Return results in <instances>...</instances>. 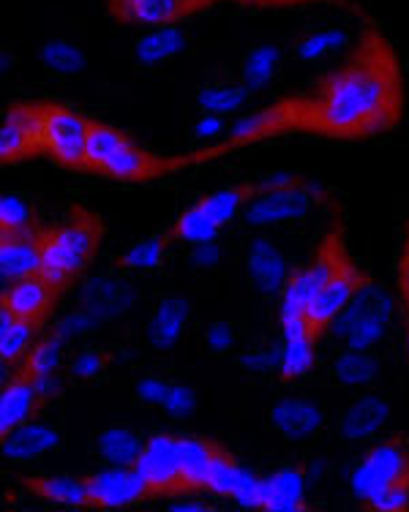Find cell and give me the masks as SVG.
I'll list each match as a JSON object with an SVG mask.
<instances>
[{
  "label": "cell",
  "instance_id": "6da1fadb",
  "mask_svg": "<svg viewBox=\"0 0 409 512\" xmlns=\"http://www.w3.org/2000/svg\"><path fill=\"white\" fill-rule=\"evenodd\" d=\"M303 101V131L333 139H369L399 126L404 74L380 30H366L350 58Z\"/></svg>",
  "mask_w": 409,
  "mask_h": 512
},
{
  "label": "cell",
  "instance_id": "7a4b0ae2",
  "mask_svg": "<svg viewBox=\"0 0 409 512\" xmlns=\"http://www.w3.org/2000/svg\"><path fill=\"white\" fill-rule=\"evenodd\" d=\"M101 235L104 232L99 218L82 207H74V213L60 227L41 232V243H44L41 276L55 289H63L93 262L101 246Z\"/></svg>",
  "mask_w": 409,
  "mask_h": 512
},
{
  "label": "cell",
  "instance_id": "3957f363",
  "mask_svg": "<svg viewBox=\"0 0 409 512\" xmlns=\"http://www.w3.org/2000/svg\"><path fill=\"white\" fill-rule=\"evenodd\" d=\"M350 262L352 256L347 254L341 229H330L325 240L320 243V248H317L314 259L303 270H298L295 276H290V281L281 289V322L306 319V311L314 303V297L320 295L330 278L336 276L339 270H344Z\"/></svg>",
  "mask_w": 409,
  "mask_h": 512
},
{
  "label": "cell",
  "instance_id": "277c9868",
  "mask_svg": "<svg viewBox=\"0 0 409 512\" xmlns=\"http://www.w3.org/2000/svg\"><path fill=\"white\" fill-rule=\"evenodd\" d=\"M41 137L44 153H50L58 164L69 169H85V150H88L90 120L80 112L60 104L41 101Z\"/></svg>",
  "mask_w": 409,
  "mask_h": 512
},
{
  "label": "cell",
  "instance_id": "5b68a950",
  "mask_svg": "<svg viewBox=\"0 0 409 512\" xmlns=\"http://www.w3.org/2000/svg\"><path fill=\"white\" fill-rule=\"evenodd\" d=\"M390 311H393L390 297L374 284H366L358 295L352 297L350 306L341 311L339 319L333 322V330L344 335V341H347L350 349L369 352L371 346L385 335Z\"/></svg>",
  "mask_w": 409,
  "mask_h": 512
},
{
  "label": "cell",
  "instance_id": "8992f818",
  "mask_svg": "<svg viewBox=\"0 0 409 512\" xmlns=\"http://www.w3.org/2000/svg\"><path fill=\"white\" fill-rule=\"evenodd\" d=\"M393 485H409V450L401 442H382L355 466L352 491L360 502H366Z\"/></svg>",
  "mask_w": 409,
  "mask_h": 512
},
{
  "label": "cell",
  "instance_id": "52a82bcc",
  "mask_svg": "<svg viewBox=\"0 0 409 512\" xmlns=\"http://www.w3.org/2000/svg\"><path fill=\"white\" fill-rule=\"evenodd\" d=\"M134 469L145 477L153 496H175V493H189L183 483V469H180V436L153 434L142 444L140 458L134 461Z\"/></svg>",
  "mask_w": 409,
  "mask_h": 512
},
{
  "label": "cell",
  "instance_id": "ba28073f",
  "mask_svg": "<svg viewBox=\"0 0 409 512\" xmlns=\"http://www.w3.org/2000/svg\"><path fill=\"white\" fill-rule=\"evenodd\" d=\"M366 284H371V278L366 276L355 262H350L344 270H339L336 276L330 278L328 284H325V289L314 297V303H311L309 311H306V322H309L311 335H314L317 341L328 333L330 327H333V322L341 316V311L350 306L352 297L358 295Z\"/></svg>",
  "mask_w": 409,
  "mask_h": 512
},
{
  "label": "cell",
  "instance_id": "9c48e42d",
  "mask_svg": "<svg viewBox=\"0 0 409 512\" xmlns=\"http://www.w3.org/2000/svg\"><path fill=\"white\" fill-rule=\"evenodd\" d=\"M85 483H88L90 507H129L153 496L145 477L134 466L112 463L107 469L85 477Z\"/></svg>",
  "mask_w": 409,
  "mask_h": 512
},
{
  "label": "cell",
  "instance_id": "30bf717a",
  "mask_svg": "<svg viewBox=\"0 0 409 512\" xmlns=\"http://www.w3.org/2000/svg\"><path fill=\"white\" fill-rule=\"evenodd\" d=\"M44 150L39 104H14L0 128V158L20 161Z\"/></svg>",
  "mask_w": 409,
  "mask_h": 512
},
{
  "label": "cell",
  "instance_id": "8fae6325",
  "mask_svg": "<svg viewBox=\"0 0 409 512\" xmlns=\"http://www.w3.org/2000/svg\"><path fill=\"white\" fill-rule=\"evenodd\" d=\"M311 199L306 188L298 183L284 188H270L260 191L257 197L246 205V221L254 227H268V224H281V221H292V218H303L309 213Z\"/></svg>",
  "mask_w": 409,
  "mask_h": 512
},
{
  "label": "cell",
  "instance_id": "7c38bea8",
  "mask_svg": "<svg viewBox=\"0 0 409 512\" xmlns=\"http://www.w3.org/2000/svg\"><path fill=\"white\" fill-rule=\"evenodd\" d=\"M41 262H44L41 232L25 229V232L0 235V276L6 284L41 273Z\"/></svg>",
  "mask_w": 409,
  "mask_h": 512
},
{
  "label": "cell",
  "instance_id": "4fadbf2b",
  "mask_svg": "<svg viewBox=\"0 0 409 512\" xmlns=\"http://www.w3.org/2000/svg\"><path fill=\"white\" fill-rule=\"evenodd\" d=\"M175 161L170 158L153 156L150 150L140 148L134 139H126L115 153H112L104 164H101V175L107 178L123 180V183H140V180H153L164 175L167 169H172Z\"/></svg>",
  "mask_w": 409,
  "mask_h": 512
},
{
  "label": "cell",
  "instance_id": "5bb4252c",
  "mask_svg": "<svg viewBox=\"0 0 409 512\" xmlns=\"http://www.w3.org/2000/svg\"><path fill=\"white\" fill-rule=\"evenodd\" d=\"M55 286L47 281V278L36 273V276L20 278L3 292V300L0 306H6L17 319H28V322H36L39 325L44 316L50 314L52 297H55Z\"/></svg>",
  "mask_w": 409,
  "mask_h": 512
},
{
  "label": "cell",
  "instance_id": "9a60e30c",
  "mask_svg": "<svg viewBox=\"0 0 409 512\" xmlns=\"http://www.w3.org/2000/svg\"><path fill=\"white\" fill-rule=\"evenodd\" d=\"M41 404V395L30 376H17L14 382L3 387L0 395V439L17 431L20 425L30 423V417L36 414Z\"/></svg>",
  "mask_w": 409,
  "mask_h": 512
},
{
  "label": "cell",
  "instance_id": "2e32d148",
  "mask_svg": "<svg viewBox=\"0 0 409 512\" xmlns=\"http://www.w3.org/2000/svg\"><path fill=\"white\" fill-rule=\"evenodd\" d=\"M270 423L287 439H306L317 434L325 423V414L314 401L306 398H284L270 409Z\"/></svg>",
  "mask_w": 409,
  "mask_h": 512
},
{
  "label": "cell",
  "instance_id": "e0dca14e",
  "mask_svg": "<svg viewBox=\"0 0 409 512\" xmlns=\"http://www.w3.org/2000/svg\"><path fill=\"white\" fill-rule=\"evenodd\" d=\"M246 265H249L251 284L257 286L262 295H276V292H281L284 284L290 281L284 256H281L279 248L273 246L270 240H265V237L251 243Z\"/></svg>",
  "mask_w": 409,
  "mask_h": 512
},
{
  "label": "cell",
  "instance_id": "ac0fdd59",
  "mask_svg": "<svg viewBox=\"0 0 409 512\" xmlns=\"http://www.w3.org/2000/svg\"><path fill=\"white\" fill-rule=\"evenodd\" d=\"M112 17L120 22H134V25H170L186 11V0H110L107 3Z\"/></svg>",
  "mask_w": 409,
  "mask_h": 512
},
{
  "label": "cell",
  "instance_id": "d6986e66",
  "mask_svg": "<svg viewBox=\"0 0 409 512\" xmlns=\"http://www.w3.org/2000/svg\"><path fill=\"white\" fill-rule=\"evenodd\" d=\"M60 434L50 425L25 423L9 436H3V455L11 461H33L39 455L58 450Z\"/></svg>",
  "mask_w": 409,
  "mask_h": 512
},
{
  "label": "cell",
  "instance_id": "ffe728a7",
  "mask_svg": "<svg viewBox=\"0 0 409 512\" xmlns=\"http://www.w3.org/2000/svg\"><path fill=\"white\" fill-rule=\"evenodd\" d=\"M22 485L44 502L63 504V507H90L85 477L77 480V477H66V474H39V477H25Z\"/></svg>",
  "mask_w": 409,
  "mask_h": 512
},
{
  "label": "cell",
  "instance_id": "44dd1931",
  "mask_svg": "<svg viewBox=\"0 0 409 512\" xmlns=\"http://www.w3.org/2000/svg\"><path fill=\"white\" fill-rule=\"evenodd\" d=\"M219 444L205 442L200 436H180V469L186 491H205L208 488L213 461H216Z\"/></svg>",
  "mask_w": 409,
  "mask_h": 512
},
{
  "label": "cell",
  "instance_id": "7402d4cb",
  "mask_svg": "<svg viewBox=\"0 0 409 512\" xmlns=\"http://www.w3.org/2000/svg\"><path fill=\"white\" fill-rule=\"evenodd\" d=\"M390 420V404L385 398L377 395H366L347 409L344 420H341V436L350 442L369 439L380 431L382 425Z\"/></svg>",
  "mask_w": 409,
  "mask_h": 512
},
{
  "label": "cell",
  "instance_id": "603a6c76",
  "mask_svg": "<svg viewBox=\"0 0 409 512\" xmlns=\"http://www.w3.org/2000/svg\"><path fill=\"white\" fill-rule=\"evenodd\" d=\"M306 477L298 466H284L268 474V512H300L306 510Z\"/></svg>",
  "mask_w": 409,
  "mask_h": 512
},
{
  "label": "cell",
  "instance_id": "cb8c5ba5",
  "mask_svg": "<svg viewBox=\"0 0 409 512\" xmlns=\"http://www.w3.org/2000/svg\"><path fill=\"white\" fill-rule=\"evenodd\" d=\"M186 325H189V303L180 300V297L164 300V303L156 308L153 319H150V344L156 346V349H172V346L178 344V338L183 335Z\"/></svg>",
  "mask_w": 409,
  "mask_h": 512
},
{
  "label": "cell",
  "instance_id": "d4e9b609",
  "mask_svg": "<svg viewBox=\"0 0 409 512\" xmlns=\"http://www.w3.org/2000/svg\"><path fill=\"white\" fill-rule=\"evenodd\" d=\"M186 47V36L178 25H159V28L142 36L134 47V55L140 60L142 66H156V63H164V60L175 58L180 50Z\"/></svg>",
  "mask_w": 409,
  "mask_h": 512
},
{
  "label": "cell",
  "instance_id": "484cf974",
  "mask_svg": "<svg viewBox=\"0 0 409 512\" xmlns=\"http://www.w3.org/2000/svg\"><path fill=\"white\" fill-rule=\"evenodd\" d=\"M257 194H260V186H257V183H240V186L221 188L216 194H210V197L202 199L200 205L219 227H224V224H230L238 213H243L246 205H249Z\"/></svg>",
  "mask_w": 409,
  "mask_h": 512
},
{
  "label": "cell",
  "instance_id": "4316f807",
  "mask_svg": "<svg viewBox=\"0 0 409 512\" xmlns=\"http://www.w3.org/2000/svg\"><path fill=\"white\" fill-rule=\"evenodd\" d=\"M314 355H317V338L314 335H292L284 338V344L279 349V374L281 379H300L311 371L314 365Z\"/></svg>",
  "mask_w": 409,
  "mask_h": 512
},
{
  "label": "cell",
  "instance_id": "83f0119b",
  "mask_svg": "<svg viewBox=\"0 0 409 512\" xmlns=\"http://www.w3.org/2000/svg\"><path fill=\"white\" fill-rule=\"evenodd\" d=\"M126 286L118 284V281H107V278H96L90 281L88 289H85V303H88V311L96 319H112L126 311V306L131 303V297H126Z\"/></svg>",
  "mask_w": 409,
  "mask_h": 512
},
{
  "label": "cell",
  "instance_id": "f1b7e54d",
  "mask_svg": "<svg viewBox=\"0 0 409 512\" xmlns=\"http://www.w3.org/2000/svg\"><path fill=\"white\" fill-rule=\"evenodd\" d=\"M96 447L104 461L115 466H134V461L140 458L142 439L129 428H107L96 439Z\"/></svg>",
  "mask_w": 409,
  "mask_h": 512
},
{
  "label": "cell",
  "instance_id": "f546056e",
  "mask_svg": "<svg viewBox=\"0 0 409 512\" xmlns=\"http://www.w3.org/2000/svg\"><path fill=\"white\" fill-rule=\"evenodd\" d=\"M41 66L55 77H77L88 66L85 52L69 41H47L41 50Z\"/></svg>",
  "mask_w": 409,
  "mask_h": 512
},
{
  "label": "cell",
  "instance_id": "4dcf8cb0",
  "mask_svg": "<svg viewBox=\"0 0 409 512\" xmlns=\"http://www.w3.org/2000/svg\"><path fill=\"white\" fill-rule=\"evenodd\" d=\"M219 229V224L202 210V205H194L175 221V227L170 229V237L191 243V246H200V243H216Z\"/></svg>",
  "mask_w": 409,
  "mask_h": 512
},
{
  "label": "cell",
  "instance_id": "1f68e13d",
  "mask_svg": "<svg viewBox=\"0 0 409 512\" xmlns=\"http://www.w3.org/2000/svg\"><path fill=\"white\" fill-rule=\"evenodd\" d=\"M126 134L118 128L99 123V120H90V134H88V150H85V169L90 172H99L101 164L115 153V150L126 142Z\"/></svg>",
  "mask_w": 409,
  "mask_h": 512
},
{
  "label": "cell",
  "instance_id": "d6a6232c",
  "mask_svg": "<svg viewBox=\"0 0 409 512\" xmlns=\"http://www.w3.org/2000/svg\"><path fill=\"white\" fill-rule=\"evenodd\" d=\"M251 469H246L243 463H238L232 458L224 447L216 450V461H213V472H210L208 491H213L216 496H227V499H235V493L240 491V485L246 480V474Z\"/></svg>",
  "mask_w": 409,
  "mask_h": 512
},
{
  "label": "cell",
  "instance_id": "836d02e7",
  "mask_svg": "<svg viewBox=\"0 0 409 512\" xmlns=\"http://www.w3.org/2000/svg\"><path fill=\"white\" fill-rule=\"evenodd\" d=\"M281 63L279 47H270V44H262L257 50H251L243 60V69H240V77H243V85L249 90H260L268 85L276 69Z\"/></svg>",
  "mask_w": 409,
  "mask_h": 512
},
{
  "label": "cell",
  "instance_id": "e575fe53",
  "mask_svg": "<svg viewBox=\"0 0 409 512\" xmlns=\"http://www.w3.org/2000/svg\"><path fill=\"white\" fill-rule=\"evenodd\" d=\"M333 376L347 387H363V384L374 382L377 376V360L369 352L360 349H347L344 355L336 357L333 363Z\"/></svg>",
  "mask_w": 409,
  "mask_h": 512
},
{
  "label": "cell",
  "instance_id": "d590c367",
  "mask_svg": "<svg viewBox=\"0 0 409 512\" xmlns=\"http://www.w3.org/2000/svg\"><path fill=\"white\" fill-rule=\"evenodd\" d=\"M66 335H50V338H44L39 344L33 346L25 357V368H22V374L25 376H50L58 371L60 360H63V349H66Z\"/></svg>",
  "mask_w": 409,
  "mask_h": 512
},
{
  "label": "cell",
  "instance_id": "8d00e7d4",
  "mask_svg": "<svg viewBox=\"0 0 409 512\" xmlns=\"http://www.w3.org/2000/svg\"><path fill=\"white\" fill-rule=\"evenodd\" d=\"M36 338V322L28 319H14L9 325L0 327V360L3 365L17 363L22 355H28Z\"/></svg>",
  "mask_w": 409,
  "mask_h": 512
},
{
  "label": "cell",
  "instance_id": "74e56055",
  "mask_svg": "<svg viewBox=\"0 0 409 512\" xmlns=\"http://www.w3.org/2000/svg\"><path fill=\"white\" fill-rule=\"evenodd\" d=\"M170 240V235L145 237V240L134 243L126 254L120 256V265L129 267V270H153V267H159L161 256H164V248H167Z\"/></svg>",
  "mask_w": 409,
  "mask_h": 512
},
{
  "label": "cell",
  "instance_id": "f35d334b",
  "mask_svg": "<svg viewBox=\"0 0 409 512\" xmlns=\"http://www.w3.org/2000/svg\"><path fill=\"white\" fill-rule=\"evenodd\" d=\"M249 88H230V85H213L200 93V109L202 112H213V115H230L238 112L246 104Z\"/></svg>",
  "mask_w": 409,
  "mask_h": 512
},
{
  "label": "cell",
  "instance_id": "ab89813d",
  "mask_svg": "<svg viewBox=\"0 0 409 512\" xmlns=\"http://www.w3.org/2000/svg\"><path fill=\"white\" fill-rule=\"evenodd\" d=\"M33 210L20 194H3L0 197V229L3 232H25L33 229Z\"/></svg>",
  "mask_w": 409,
  "mask_h": 512
},
{
  "label": "cell",
  "instance_id": "60d3db41",
  "mask_svg": "<svg viewBox=\"0 0 409 512\" xmlns=\"http://www.w3.org/2000/svg\"><path fill=\"white\" fill-rule=\"evenodd\" d=\"M344 41H347L344 30H322V33H314V36H309L300 44L298 55L303 60H317L322 55H328V52L339 50Z\"/></svg>",
  "mask_w": 409,
  "mask_h": 512
},
{
  "label": "cell",
  "instance_id": "b9f144b4",
  "mask_svg": "<svg viewBox=\"0 0 409 512\" xmlns=\"http://www.w3.org/2000/svg\"><path fill=\"white\" fill-rule=\"evenodd\" d=\"M366 510L374 512H404L409 510V485H393L388 491L377 493L363 502Z\"/></svg>",
  "mask_w": 409,
  "mask_h": 512
},
{
  "label": "cell",
  "instance_id": "7bdbcfd3",
  "mask_svg": "<svg viewBox=\"0 0 409 512\" xmlns=\"http://www.w3.org/2000/svg\"><path fill=\"white\" fill-rule=\"evenodd\" d=\"M194 406H197V395H194L191 387H186V384H170L161 409L172 414V417H189V414H194Z\"/></svg>",
  "mask_w": 409,
  "mask_h": 512
},
{
  "label": "cell",
  "instance_id": "ee69618b",
  "mask_svg": "<svg viewBox=\"0 0 409 512\" xmlns=\"http://www.w3.org/2000/svg\"><path fill=\"white\" fill-rule=\"evenodd\" d=\"M235 327L227 325V322H213V325L205 330V344H208L210 352H216V355H221V352H230L232 346H235Z\"/></svg>",
  "mask_w": 409,
  "mask_h": 512
},
{
  "label": "cell",
  "instance_id": "f6af8a7d",
  "mask_svg": "<svg viewBox=\"0 0 409 512\" xmlns=\"http://www.w3.org/2000/svg\"><path fill=\"white\" fill-rule=\"evenodd\" d=\"M104 368V352L99 349H85L82 355H77L74 365H71V374L77 379H93V376L101 374Z\"/></svg>",
  "mask_w": 409,
  "mask_h": 512
},
{
  "label": "cell",
  "instance_id": "bcb514c9",
  "mask_svg": "<svg viewBox=\"0 0 409 512\" xmlns=\"http://www.w3.org/2000/svg\"><path fill=\"white\" fill-rule=\"evenodd\" d=\"M172 382H164V379H156V376H148V379H140L137 382V398L145 401V404H164V395L170 390Z\"/></svg>",
  "mask_w": 409,
  "mask_h": 512
},
{
  "label": "cell",
  "instance_id": "7dc6e473",
  "mask_svg": "<svg viewBox=\"0 0 409 512\" xmlns=\"http://www.w3.org/2000/svg\"><path fill=\"white\" fill-rule=\"evenodd\" d=\"M99 319L90 314V311H80V314H71L66 316V322L58 327L60 335H66V338H71V335H80L85 333V330H90V327L96 325Z\"/></svg>",
  "mask_w": 409,
  "mask_h": 512
},
{
  "label": "cell",
  "instance_id": "c3c4849f",
  "mask_svg": "<svg viewBox=\"0 0 409 512\" xmlns=\"http://www.w3.org/2000/svg\"><path fill=\"white\" fill-rule=\"evenodd\" d=\"M238 363L249 371H268L273 365H279V355H270V352H243L238 357Z\"/></svg>",
  "mask_w": 409,
  "mask_h": 512
},
{
  "label": "cell",
  "instance_id": "681fc988",
  "mask_svg": "<svg viewBox=\"0 0 409 512\" xmlns=\"http://www.w3.org/2000/svg\"><path fill=\"white\" fill-rule=\"evenodd\" d=\"M221 131H224V115H213V112H202L200 123L194 128V134L200 139L219 137Z\"/></svg>",
  "mask_w": 409,
  "mask_h": 512
},
{
  "label": "cell",
  "instance_id": "f907efd6",
  "mask_svg": "<svg viewBox=\"0 0 409 512\" xmlns=\"http://www.w3.org/2000/svg\"><path fill=\"white\" fill-rule=\"evenodd\" d=\"M221 259V251L216 243H200V246L194 248V254H191V262L197 267H213Z\"/></svg>",
  "mask_w": 409,
  "mask_h": 512
},
{
  "label": "cell",
  "instance_id": "816d5d0a",
  "mask_svg": "<svg viewBox=\"0 0 409 512\" xmlns=\"http://www.w3.org/2000/svg\"><path fill=\"white\" fill-rule=\"evenodd\" d=\"M295 180L290 178V175H284V172H279V175H268V178H262L257 186H260V191H270V188H284V186H292Z\"/></svg>",
  "mask_w": 409,
  "mask_h": 512
},
{
  "label": "cell",
  "instance_id": "f5cc1de1",
  "mask_svg": "<svg viewBox=\"0 0 409 512\" xmlns=\"http://www.w3.org/2000/svg\"><path fill=\"white\" fill-rule=\"evenodd\" d=\"M208 504L202 502H194V499H180V502H172V510H180V512H189V510H205Z\"/></svg>",
  "mask_w": 409,
  "mask_h": 512
},
{
  "label": "cell",
  "instance_id": "db71d44e",
  "mask_svg": "<svg viewBox=\"0 0 409 512\" xmlns=\"http://www.w3.org/2000/svg\"><path fill=\"white\" fill-rule=\"evenodd\" d=\"M409 270V235H407V243L401 248V262H399V273Z\"/></svg>",
  "mask_w": 409,
  "mask_h": 512
},
{
  "label": "cell",
  "instance_id": "11a10c76",
  "mask_svg": "<svg viewBox=\"0 0 409 512\" xmlns=\"http://www.w3.org/2000/svg\"><path fill=\"white\" fill-rule=\"evenodd\" d=\"M404 303H407L409 308V295H404ZM407 355H409V322H407Z\"/></svg>",
  "mask_w": 409,
  "mask_h": 512
}]
</instances>
